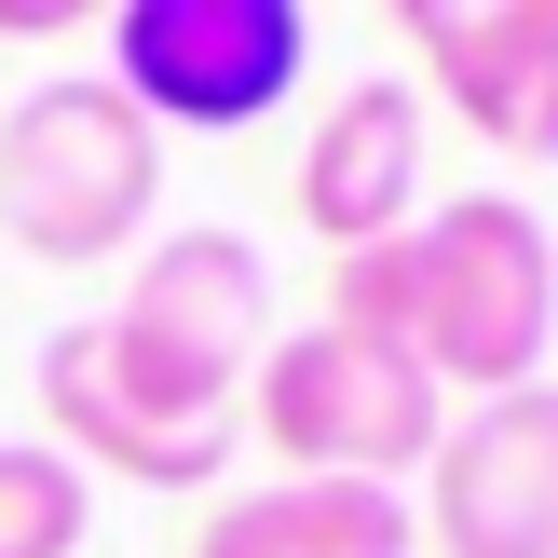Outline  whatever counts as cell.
I'll return each mask as SVG.
<instances>
[{
    "label": "cell",
    "mask_w": 558,
    "mask_h": 558,
    "mask_svg": "<svg viewBox=\"0 0 558 558\" xmlns=\"http://www.w3.org/2000/svg\"><path fill=\"white\" fill-rule=\"evenodd\" d=\"M423 150H436L423 82H341L327 123L300 136V232H314L327 259L396 245L409 218H423Z\"/></svg>",
    "instance_id": "8"
},
{
    "label": "cell",
    "mask_w": 558,
    "mask_h": 558,
    "mask_svg": "<svg viewBox=\"0 0 558 558\" xmlns=\"http://www.w3.org/2000/svg\"><path fill=\"white\" fill-rule=\"evenodd\" d=\"M96 532V477L54 436H0V558H82Z\"/></svg>",
    "instance_id": "11"
},
{
    "label": "cell",
    "mask_w": 558,
    "mask_h": 558,
    "mask_svg": "<svg viewBox=\"0 0 558 558\" xmlns=\"http://www.w3.org/2000/svg\"><path fill=\"white\" fill-rule=\"evenodd\" d=\"M96 354L163 436H245V381L272 354V259L245 232H163L136 287L96 314Z\"/></svg>",
    "instance_id": "2"
},
{
    "label": "cell",
    "mask_w": 558,
    "mask_h": 558,
    "mask_svg": "<svg viewBox=\"0 0 558 558\" xmlns=\"http://www.w3.org/2000/svg\"><path fill=\"white\" fill-rule=\"evenodd\" d=\"M163 205V136L109 96V69L27 82L0 109V232L27 245L41 272H96L150 232Z\"/></svg>",
    "instance_id": "3"
},
{
    "label": "cell",
    "mask_w": 558,
    "mask_h": 558,
    "mask_svg": "<svg viewBox=\"0 0 558 558\" xmlns=\"http://www.w3.org/2000/svg\"><path fill=\"white\" fill-rule=\"evenodd\" d=\"M259 436H272V463L287 477H368V490H396V477H423L436 463V436H450V396L423 381V354L409 341H368V327H272V354H259Z\"/></svg>",
    "instance_id": "4"
},
{
    "label": "cell",
    "mask_w": 558,
    "mask_h": 558,
    "mask_svg": "<svg viewBox=\"0 0 558 558\" xmlns=\"http://www.w3.org/2000/svg\"><path fill=\"white\" fill-rule=\"evenodd\" d=\"M41 436L82 463V477L109 463V477H136V490H205L218 463H232L218 436H163L150 409H136L123 381H109V354H96V314L41 341Z\"/></svg>",
    "instance_id": "9"
},
{
    "label": "cell",
    "mask_w": 558,
    "mask_h": 558,
    "mask_svg": "<svg viewBox=\"0 0 558 558\" xmlns=\"http://www.w3.org/2000/svg\"><path fill=\"white\" fill-rule=\"evenodd\" d=\"M409 518H423L436 558H558V381L450 409Z\"/></svg>",
    "instance_id": "6"
},
{
    "label": "cell",
    "mask_w": 558,
    "mask_h": 558,
    "mask_svg": "<svg viewBox=\"0 0 558 558\" xmlns=\"http://www.w3.org/2000/svg\"><path fill=\"white\" fill-rule=\"evenodd\" d=\"M109 27V96L136 123H178V136H245L300 96L314 69V14L300 0H123Z\"/></svg>",
    "instance_id": "5"
},
{
    "label": "cell",
    "mask_w": 558,
    "mask_h": 558,
    "mask_svg": "<svg viewBox=\"0 0 558 558\" xmlns=\"http://www.w3.org/2000/svg\"><path fill=\"white\" fill-rule=\"evenodd\" d=\"M396 341L436 396H532L558 354V232L518 191H450L396 232Z\"/></svg>",
    "instance_id": "1"
},
{
    "label": "cell",
    "mask_w": 558,
    "mask_h": 558,
    "mask_svg": "<svg viewBox=\"0 0 558 558\" xmlns=\"http://www.w3.org/2000/svg\"><path fill=\"white\" fill-rule=\"evenodd\" d=\"M54 27H96L82 0H0V41H54Z\"/></svg>",
    "instance_id": "12"
},
{
    "label": "cell",
    "mask_w": 558,
    "mask_h": 558,
    "mask_svg": "<svg viewBox=\"0 0 558 558\" xmlns=\"http://www.w3.org/2000/svg\"><path fill=\"white\" fill-rule=\"evenodd\" d=\"M423 109H463L505 163H558V0H409Z\"/></svg>",
    "instance_id": "7"
},
{
    "label": "cell",
    "mask_w": 558,
    "mask_h": 558,
    "mask_svg": "<svg viewBox=\"0 0 558 558\" xmlns=\"http://www.w3.org/2000/svg\"><path fill=\"white\" fill-rule=\"evenodd\" d=\"M423 518L409 490H368V477H259V490H218L191 558H409Z\"/></svg>",
    "instance_id": "10"
}]
</instances>
